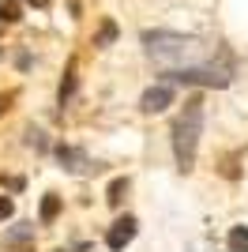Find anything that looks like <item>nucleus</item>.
<instances>
[{
	"instance_id": "nucleus-8",
	"label": "nucleus",
	"mask_w": 248,
	"mask_h": 252,
	"mask_svg": "<svg viewBox=\"0 0 248 252\" xmlns=\"http://www.w3.org/2000/svg\"><path fill=\"white\" fill-rule=\"evenodd\" d=\"M57 215H61V200H57V196H45V200H41V222H53Z\"/></svg>"
},
{
	"instance_id": "nucleus-6",
	"label": "nucleus",
	"mask_w": 248,
	"mask_h": 252,
	"mask_svg": "<svg viewBox=\"0 0 248 252\" xmlns=\"http://www.w3.org/2000/svg\"><path fill=\"white\" fill-rule=\"evenodd\" d=\"M226 245H229V252H248V226H233Z\"/></svg>"
},
{
	"instance_id": "nucleus-2",
	"label": "nucleus",
	"mask_w": 248,
	"mask_h": 252,
	"mask_svg": "<svg viewBox=\"0 0 248 252\" xmlns=\"http://www.w3.org/2000/svg\"><path fill=\"white\" fill-rule=\"evenodd\" d=\"M199 132H203V102H199V98H188L185 113L177 117V125H173V155H177V166L181 169L196 166Z\"/></svg>"
},
{
	"instance_id": "nucleus-13",
	"label": "nucleus",
	"mask_w": 248,
	"mask_h": 252,
	"mask_svg": "<svg viewBox=\"0 0 248 252\" xmlns=\"http://www.w3.org/2000/svg\"><path fill=\"white\" fill-rule=\"evenodd\" d=\"M11 211H15V203H11L8 196H0V222H4V219H11Z\"/></svg>"
},
{
	"instance_id": "nucleus-14",
	"label": "nucleus",
	"mask_w": 248,
	"mask_h": 252,
	"mask_svg": "<svg viewBox=\"0 0 248 252\" xmlns=\"http://www.w3.org/2000/svg\"><path fill=\"white\" fill-rule=\"evenodd\" d=\"M27 4H34V8H45V4H49V0H27Z\"/></svg>"
},
{
	"instance_id": "nucleus-3",
	"label": "nucleus",
	"mask_w": 248,
	"mask_h": 252,
	"mask_svg": "<svg viewBox=\"0 0 248 252\" xmlns=\"http://www.w3.org/2000/svg\"><path fill=\"white\" fill-rule=\"evenodd\" d=\"M173 79H181V83H207V87H226L229 75L218 72V68H207V64H192V68H177Z\"/></svg>"
},
{
	"instance_id": "nucleus-10",
	"label": "nucleus",
	"mask_w": 248,
	"mask_h": 252,
	"mask_svg": "<svg viewBox=\"0 0 248 252\" xmlns=\"http://www.w3.org/2000/svg\"><path fill=\"white\" fill-rule=\"evenodd\" d=\"M124 192H128V181H124V177H117L113 185H109V203H113V207L124 200Z\"/></svg>"
},
{
	"instance_id": "nucleus-7",
	"label": "nucleus",
	"mask_w": 248,
	"mask_h": 252,
	"mask_svg": "<svg viewBox=\"0 0 248 252\" xmlns=\"http://www.w3.org/2000/svg\"><path fill=\"white\" fill-rule=\"evenodd\" d=\"M72 94H75V61L68 64V75H64V83H61V105L68 102Z\"/></svg>"
},
{
	"instance_id": "nucleus-11",
	"label": "nucleus",
	"mask_w": 248,
	"mask_h": 252,
	"mask_svg": "<svg viewBox=\"0 0 248 252\" xmlns=\"http://www.w3.org/2000/svg\"><path fill=\"white\" fill-rule=\"evenodd\" d=\"M61 162H72L68 169H83V155H79V151H72V147H61Z\"/></svg>"
},
{
	"instance_id": "nucleus-12",
	"label": "nucleus",
	"mask_w": 248,
	"mask_h": 252,
	"mask_svg": "<svg viewBox=\"0 0 248 252\" xmlns=\"http://www.w3.org/2000/svg\"><path fill=\"white\" fill-rule=\"evenodd\" d=\"M113 38H117V27H113V23H105V27H102V34H98V45H109Z\"/></svg>"
},
{
	"instance_id": "nucleus-5",
	"label": "nucleus",
	"mask_w": 248,
	"mask_h": 252,
	"mask_svg": "<svg viewBox=\"0 0 248 252\" xmlns=\"http://www.w3.org/2000/svg\"><path fill=\"white\" fill-rule=\"evenodd\" d=\"M169 102H173V91H169V87H151L139 105H143V113H162Z\"/></svg>"
},
{
	"instance_id": "nucleus-9",
	"label": "nucleus",
	"mask_w": 248,
	"mask_h": 252,
	"mask_svg": "<svg viewBox=\"0 0 248 252\" xmlns=\"http://www.w3.org/2000/svg\"><path fill=\"white\" fill-rule=\"evenodd\" d=\"M19 19V4L15 0H0V23H15Z\"/></svg>"
},
{
	"instance_id": "nucleus-4",
	"label": "nucleus",
	"mask_w": 248,
	"mask_h": 252,
	"mask_svg": "<svg viewBox=\"0 0 248 252\" xmlns=\"http://www.w3.org/2000/svg\"><path fill=\"white\" fill-rule=\"evenodd\" d=\"M132 237H135V219H132V215H124V219L113 222V230L105 233V245H109L113 252H121L124 245L132 241Z\"/></svg>"
},
{
	"instance_id": "nucleus-1",
	"label": "nucleus",
	"mask_w": 248,
	"mask_h": 252,
	"mask_svg": "<svg viewBox=\"0 0 248 252\" xmlns=\"http://www.w3.org/2000/svg\"><path fill=\"white\" fill-rule=\"evenodd\" d=\"M147 53L158 64H173V68H192V64H207L211 49L196 38H181V34H147Z\"/></svg>"
}]
</instances>
